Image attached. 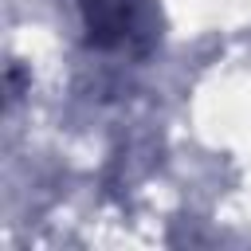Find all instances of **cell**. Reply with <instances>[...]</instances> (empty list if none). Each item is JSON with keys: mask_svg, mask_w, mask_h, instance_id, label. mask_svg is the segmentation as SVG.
<instances>
[{"mask_svg": "<svg viewBox=\"0 0 251 251\" xmlns=\"http://www.w3.org/2000/svg\"><path fill=\"white\" fill-rule=\"evenodd\" d=\"M86 35L106 51H145L153 43L149 0H78Z\"/></svg>", "mask_w": 251, "mask_h": 251, "instance_id": "1", "label": "cell"}]
</instances>
